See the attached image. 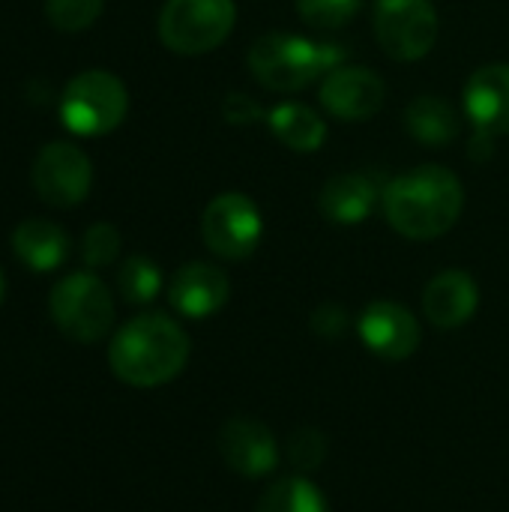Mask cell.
<instances>
[{
	"mask_svg": "<svg viewBox=\"0 0 509 512\" xmlns=\"http://www.w3.org/2000/svg\"><path fill=\"white\" fill-rule=\"evenodd\" d=\"M219 456L234 474L255 480L279 465V444L261 420L231 417L219 429Z\"/></svg>",
	"mask_w": 509,
	"mask_h": 512,
	"instance_id": "7c38bea8",
	"label": "cell"
},
{
	"mask_svg": "<svg viewBox=\"0 0 509 512\" xmlns=\"http://www.w3.org/2000/svg\"><path fill=\"white\" fill-rule=\"evenodd\" d=\"M267 123H270L273 135L297 153H315L327 138V123L312 108H306L300 102L276 105L270 111Z\"/></svg>",
	"mask_w": 509,
	"mask_h": 512,
	"instance_id": "ac0fdd59",
	"label": "cell"
},
{
	"mask_svg": "<svg viewBox=\"0 0 509 512\" xmlns=\"http://www.w3.org/2000/svg\"><path fill=\"white\" fill-rule=\"evenodd\" d=\"M12 252L18 255V261L33 270V273H48L57 270L66 255H69V237L60 225L48 222V219H24L15 231H12Z\"/></svg>",
	"mask_w": 509,
	"mask_h": 512,
	"instance_id": "2e32d148",
	"label": "cell"
},
{
	"mask_svg": "<svg viewBox=\"0 0 509 512\" xmlns=\"http://www.w3.org/2000/svg\"><path fill=\"white\" fill-rule=\"evenodd\" d=\"M363 345L381 360H408L420 348V324L417 318L393 300H375L363 309L357 321Z\"/></svg>",
	"mask_w": 509,
	"mask_h": 512,
	"instance_id": "8fae6325",
	"label": "cell"
},
{
	"mask_svg": "<svg viewBox=\"0 0 509 512\" xmlns=\"http://www.w3.org/2000/svg\"><path fill=\"white\" fill-rule=\"evenodd\" d=\"M462 180L444 165H420L399 174L384 189V216L408 240L444 237L462 216Z\"/></svg>",
	"mask_w": 509,
	"mask_h": 512,
	"instance_id": "6da1fadb",
	"label": "cell"
},
{
	"mask_svg": "<svg viewBox=\"0 0 509 512\" xmlns=\"http://www.w3.org/2000/svg\"><path fill=\"white\" fill-rule=\"evenodd\" d=\"M3 297H6V279H3V270H0V303H3Z\"/></svg>",
	"mask_w": 509,
	"mask_h": 512,
	"instance_id": "83f0119b",
	"label": "cell"
},
{
	"mask_svg": "<svg viewBox=\"0 0 509 512\" xmlns=\"http://www.w3.org/2000/svg\"><path fill=\"white\" fill-rule=\"evenodd\" d=\"M375 198H378V189H375L372 177L336 174L324 183V189L318 195V207L336 225H357V222L369 219Z\"/></svg>",
	"mask_w": 509,
	"mask_h": 512,
	"instance_id": "e0dca14e",
	"label": "cell"
},
{
	"mask_svg": "<svg viewBox=\"0 0 509 512\" xmlns=\"http://www.w3.org/2000/svg\"><path fill=\"white\" fill-rule=\"evenodd\" d=\"M222 114L228 123H252L261 117V108L258 102H252L249 96H240V93H228V99L222 102Z\"/></svg>",
	"mask_w": 509,
	"mask_h": 512,
	"instance_id": "4316f807",
	"label": "cell"
},
{
	"mask_svg": "<svg viewBox=\"0 0 509 512\" xmlns=\"http://www.w3.org/2000/svg\"><path fill=\"white\" fill-rule=\"evenodd\" d=\"M387 87L369 66H336L321 84V105L348 123L369 120L384 108Z\"/></svg>",
	"mask_w": 509,
	"mask_h": 512,
	"instance_id": "30bf717a",
	"label": "cell"
},
{
	"mask_svg": "<svg viewBox=\"0 0 509 512\" xmlns=\"http://www.w3.org/2000/svg\"><path fill=\"white\" fill-rule=\"evenodd\" d=\"M327 450H330V444H327L324 432H318L312 426H303L288 438V459L300 474L318 471L327 459Z\"/></svg>",
	"mask_w": 509,
	"mask_h": 512,
	"instance_id": "cb8c5ba5",
	"label": "cell"
},
{
	"mask_svg": "<svg viewBox=\"0 0 509 512\" xmlns=\"http://www.w3.org/2000/svg\"><path fill=\"white\" fill-rule=\"evenodd\" d=\"M360 3L363 0H297V12L306 24L333 30L345 27L360 12Z\"/></svg>",
	"mask_w": 509,
	"mask_h": 512,
	"instance_id": "603a6c76",
	"label": "cell"
},
{
	"mask_svg": "<svg viewBox=\"0 0 509 512\" xmlns=\"http://www.w3.org/2000/svg\"><path fill=\"white\" fill-rule=\"evenodd\" d=\"M408 132L426 147H447L459 135V117L441 96H420L405 111Z\"/></svg>",
	"mask_w": 509,
	"mask_h": 512,
	"instance_id": "d6986e66",
	"label": "cell"
},
{
	"mask_svg": "<svg viewBox=\"0 0 509 512\" xmlns=\"http://www.w3.org/2000/svg\"><path fill=\"white\" fill-rule=\"evenodd\" d=\"M126 111L129 93L123 81L105 69L78 72L60 96L63 126L75 135H108L123 123Z\"/></svg>",
	"mask_w": 509,
	"mask_h": 512,
	"instance_id": "5b68a950",
	"label": "cell"
},
{
	"mask_svg": "<svg viewBox=\"0 0 509 512\" xmlns=\"http://www.w3.org/2000/svg\"><path fill=\"white\" fill-rule=\"evenodd\" d=\"M105 0H45L48 21L63 33L87 30L102 15Z\"/></svg>",
	"mask_w": 509,
	"mask_h": 512,
	"instance_id": "7402d4cb",
	"label": "cell"
},
{
	"mask_svg": "<svg viewBox=\"0 0 509 512\" xmlns=\"http://www.w3.org/2000/svg\"><path fill=\"white\" fill-rule=\"evenodd\" d=\"M480 288L465 270L438 273L423 291V312L438 330H456L477 315Z\"/></svg>",
	"mask_w": 509,
	"mask_h": 512,
	"instance_id": "9a60e30c",
	"label": "cell"
},
{
	"mask_svg": "<svg viewBox=\"0 0 509 512\" xmlns=\"http://www.w3.org/2000/svg\"><path fill=\"white\" fill-rule=\"evenodd\" d=\"M375 36L393 60H420L438 42V12L432 0H378Z\"/></svg>",
	"mask_w": 509,
	"mask_h": 512,
	"instance_id": "ba28073f",
	"label": "cell"
},
{
	"mask_svg": "<svg viewBox=\"0 0 509 512\" xmlns=\"http://www.w3.org/2000/svg\"><path fill=\"white\" fill-rule=\"evenodd\" d=\"M345 327H348V315H345V309L336 306V303H324V306H318V309L312 312V330H315L318 336H324V339L342 336Z\"/></svg>",
	"mask_w": 509,
	"mask_h": 512,
	"instance_id": "484cf974",
	"label": "cell"
},
{
	"mask_svg": "<svg viewBox=\"0 0 509 512\" xmlns=\"http://www.w3.org/2000/svg\"><path fill=\"white\" fill-rule=\"evenodd\" d=\"M189 351V336L174 318L162 312H147L114 333L108 366L123 384L150 390L174 381L186 369Z\"/></svg>",
	"mask_w": 509,
	"mask_h": 512,
	"instance_id": "7a4b0ae2",
	"label": "cell"
},
{
	"mask_svg": "<svg viewBox=\"0 0 509 512\" xmlns=\"http://www.w3.org/2000/svg\"><path fill=\"white\" fill-rule=\"evenodd\" d=\"M48 309L57 330L78 345L99 342L114 324L111 291L93 273H72L60 279L51 291Z\"/></svg>",
	"mask_w": 509,
	"mask_h": 512,
	"instance_id": "8992f818",
	"label": "cell"
},
{
	"mask_svg": "<svg viewBox=\"0 0 509 512\" xmlns=\"http://www.w3.org/2000/svg\"><path fill=\"white\" fill-rule=\"evenodd\" d=\"M201 237L213 255L225 261H243L258 249L264 237L261 210L243 192H222L207 204L201 216Z\"/></svg>",
	"mask_w": 509,
	"mask_h": 512,
	"instance_id": "52a82bcc",
	"label": "cell"
},
{
	"mask_svg": "<svg viewBox=\"0 0 509 512\" xmlns=\"http://www.w3.org/2000/svg\"><path fill=\"white\" fill-rule=\"evenodd\" d=\"M30 183L45 204L75 207L90 195V183H93L90 156L78 144L51 141L33 159Z\"/></svg>",
	"mask_w": 509,
	"mask_h": 512,
	"instance_id": "9c48e42d",
	"label": "cell"
},
{
	"mask_svg": "<svg viewBox=\"0 0 509 512\" xmlns=\"http://www.w3.org/2000/svg\"><path fill=\"white\" fill-rule=\"evenodd\" d=\"M117 288H120L126 303L141 306V303H150L162 291V273L150 258L132 255L123 261V267L117 273Z\"/></svg>",
	"mask_w": 509,
	"mask_h": 512,
	"instance_id": "44dd1931",
	"label": "cell"
},
{
	"mask_svg": "<svg viewBox=\"0 0 509 512\" xmlns=\"http://www.w3.org/2000/svg\"><path fill=\"white\" fill-rule=\"evenodd\" d=\"M342 54L336 45H315L294 33H267L249 48V69L255 81L273 93H297L321 72L336 69Z\"/></svg>",
	"mask_w": 509,
	"mask_h": 512,
	"instance_id": "3957f363",
	"label": "cell"
},
{
	"mask_svg": "<svg viewBox=\"0 0 509 512\" xmlns=\"http://www.w3.org/2000/svg\"><path fill=\"white\" fill-rule=\"evenodd\" d=\"M237 21L234 0H165L159 39L168 51L198 57L219 48Z\"/></svg>",
	"mask_w": 509,
	"mask_h": 512,
	"instance_id": "277c9868",
	"label": "cell"
},
{
	"mask_svg": "<svg viewBox=\"0 0 509 512\" xmlns=\"http://www.w3.org/2000/svg\"><path fill=\"white\" fill-rule=\"evenodd\" d=\"M120 255V231L108 222H96L87 228L84 240H81V258L87 267L99 270V267H108L114 264Z\"/></svg>",
	"mask_w": 509,
	"mask_h": 512,
	"instance_id": "d4e9b609",
	"label": "cell"
},
{
	"mask_svg": "<svg viewBox=\"0 0 509 512\" xmlns=\"http://www.w3.org/2000/svg\"><path fill=\"white\" fill-rule=\"evenodd\" d=\"M255 512H327V501L312 480L285 477L261 495Z\"/></svg>",
	"mask_w": 509,
	"mask_h": 512,
	"instance_id": "ffe728a7",
	"label": "cell"
},
{
	"mask_svg": "<svg viewBox=\"0 0 509 512\" xmlns=\"http://www.w3.org/2000/svg\"><path fill=\"white\" fill-rule=\"evenodd\" d=\"M231 285L225 270H219L216 264L207 261H189L183 264L168 288V300L171 306L183 315V318H210L216 315L225 303H228Z\"/></svg>",
	"mask_w": 509,
	"mask_h": 512,
	"instance_id": "4fadbf2b",
	"label": "cell"
},
{
	"mask_svg": "<svg viewBox=\"0 0 509 512\" xmlns=\"http://www.w3.org/2000/svg\"><path fill=\"white\" fill-rule=\"evenodd\" d=\"M465 111L477 132H509V63H492L477 69L465 84Z\"/></svg>",
	"mask_w": 509,
	"mask_h": 512,
	"instance_id": "5bb4252c",
	"label": "cell"
}]
</instances>
